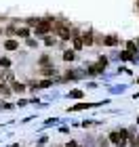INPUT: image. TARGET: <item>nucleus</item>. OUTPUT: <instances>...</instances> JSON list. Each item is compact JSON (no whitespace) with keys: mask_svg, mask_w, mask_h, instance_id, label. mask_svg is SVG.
Returning <instances> with one entry per match:
<instances>
[{"mask_svg":"<svg viewBox=\"0 0 139 147\" xmlns=\"http://www.w3.org/2000/svg\"><path fill=\"white\" fill-rule=\"evenodd\" d=\"M82 42L91 44V42H93V34H84V36H82Z\"/></svg>","mask_w":139,"mask_h":147,"instance_id":"7","label":"nucleus"},{"mask_svg":"<svg viewBox=\"0 0 139 147\" xmlns=\"http://www.w3.org/2000/svg\"><path fill=\"white\" fill-rule=\"evenodd\" d=\"M0 65H4V67H9V65H11V61H9V59H0Z\"/></svg>","mask_w":139,"mask_h":147,"instance_id":"12","label":"nucleus"},{"mask_svg":"<svg viewBox=\"0 0 139 147\" xmlns=\"http://www.w3.org/2000/svg\"><path fill=\"white\" fill-rule=\"evenodd\" d=\"M42 74H44V76H51V74H55V67H44Z\"/></svg>","mask_w":139,"mask_h":147,"instance_id":"8","label":"nucleus"},{"mask_svg":"<svg viewBox=\"0 0 139 147\" xmlns=\"http://www.w3.org/2000/svg\"><path fill=\"white\" fill-rule=\"evenodd\" d=\"M63 59H65V61H72V59H74V53H72V51H68V53L63 55Z\"/></svg>","mask_w":139,"mask_h":147,"instance_id":"9","label":"nucleus"},{"mask_svg":"<svg viewBox=\"0 0 139 147\" xmlns=\"http://www.w3.org/2000/svg\"><path fill=\"white\" fill-rule=\"evenodd\" d=\"M74 46H76V49H80V46H82V40H80V38H74Z\"/></svg>","mask_w":139,"mask_h":147,"instance_id":"11","label":"nucleus"},{"mask_svg":"<svg viewBox=\"0 0 139 147\" xmlns=\"http://www.w3.org/2000/svg\"><path fill=\"white\" fill-rule=\"evenodd\" d=\"M84 107H89V103H80V105H76V107H72V109H84Z\"/></svg>","mask_w":139,"mask_h":147,"instance_id":"13","label":"nucleus"},{"mask_svg":"<svg viewBox=\"0 0 139 147\" xmlns=\"http://www.w3.org/2000/svg\"><path fill=\"white\" fill-rule=\"evenodd\" d=\"M103 42H105V44H110V46H112V44H116V42H118V40H116L114 36H108V38H105V40H103Z\"/></svg>","mask_w":139,"mask_h":147,"instance_id":"6","label":"nucleus"},{"mask_svg":"<svg viewBox=\"0 0 139 147\" xmlns=\"http://www.w3.org/2000/svg\"><path fill=\"white\" fill-rule=\"evenodd\" d=\"M110 141L112 143H116V145H124V143H127V132H112V135H110Z\"/></svg>","mask_w":139,"mask_h":147,"instance_id":"1","label":"nucleus"},{"mask_svg":"<svg viewBox=\"0 0 139 147\" xmlns=\"http://www.w3.org/2000/svg\"><path fill=\"white\" fill-rule=\"evenodd\" d=\"M49 30H51V21H38V25H36L38 34H46Z\"/></svg>","mask_w":139,"mask_h":147,"instance_id":"3","label":"nucleus"},{"mask_svg":"<svg viewBox=\"0 0 139 147\" xmlns=\"http://www.w3.org/2000/svg\"><path fill=\"white\" fill-rule=\"evenodd\" d=\"M129 53H135V42H129Z\"/></svg>","mask_w":139,"mask_h":147,"instance_id":"14","label":"nucleus"},{"mask_svg":"<svg viewBox=\"0 0 139 147\" xmlns=\"http://www.w3.org/2000/svg\"><path fill=\"white\" fill-rule=\"evenodd\" d=\"M57 34L61 36V38H65V40L72 38V36H70V30H68V25H65V23H59V25H57Z\"/></svg>","mask_w":139,"mask_h":147,"instance_id":"2","label":"nucleus"},{"mask_svg":"<svg viewBox=\"0 0 139 147\" xmlns=\"http://www.w3.org/2000/svg\"><path fill=\"white\" fill-rule=\"evenodd\" d=\"M70 97H74V99H78V97H82V92H80V90H72V92H70Z\"/></svg>","mask_w":139,"mask_h":147,"instance_id":"10","label":"nucleus"},{"mask_svg":"<svg viewBox=\"0 0 139 147\" xmlns=\"http://www.w3.org/2000/svg\"><path fill=\"white\" fill-rule=\"evenodd\" d=\"M13 90H15V92H23V90H25V86H23V84H19V82H15V84H13Z\"/></svg>","mask_w":139,"mask_h":147,"instance_id":"5","label":"nucleus"},{"mask_svg":"<svg viewBox=\"0 0 139 147\" xmlns=\"http://www.w3.org/2000/svg\"><path fill=\"white\" fill-rule=\"evenodd\" d=\"M4 46H6V51H15V49H19V44L15 42V40H9V42H6Z\"/></svg>","mask_w":139,"mask_h":147,"instance_id":"4","label":"nucleus"}]
</instances>
